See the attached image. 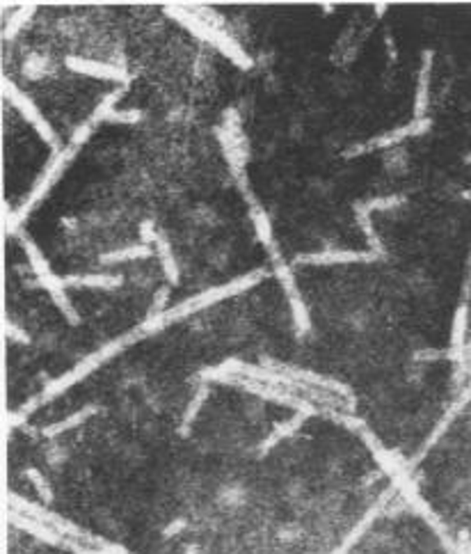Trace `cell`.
Wrapping results in <instances>:
<instances>
[{
    "mask_svg": "<svg viewBox=\"0 0 471 554\" xmlns=\"http://www.w3.org/2000/svg\"><path fill=\"white\" fill-rule=\"evenodd\" d=\"M74 154H76V147H74V144H69L67 149H62L60 154H55V158H53V163H50V168H48L46 172H43L41 179L37 181V184H34V188H32L30 197H28V200H25V204H23V209H21L19 213H16L12 220H5V224H7V231H16V227H19L21 220L25 218V215L30 213L32 206L37 204L43 195H46V190H48L50 186H53L55 181H57V177L64 172V168L69 165V161L74 158Z\"/></svg>",
    "mask_w": 471,
    "mask_h": 554,
    "instance_id": "1",
    "label": "cell"
},
{
    "mask_svg": "<svg viewBox=\"0 0 471 554\" xmlns=\"http://www.w3.org/2000/svg\"><path fill=\"white\" fill-rule=\"evenodd\" d=\"M3 92H5V97L10 99L12 103L16 108H19L21 112H23V117L28 119V122L37 128V133L43 137V140H46L50 147H53V149L60 154V144H57V135L53 133V128H50V124L46 122V119L41 117V112L34 108V103L25 97V94H21L19 90H16V85L14 83H10V81H3Z\"/></svg>",
    "mask_w": 471,
    "mask_h": 554,
    "instance_id": "2",
    "label": "cell"
},
{
    "mask_svg": "<svg viewBox=\"0 0 471 554\" xmlns=\"http://www.w3.org/2000/svg\"><path fill=\"white\" fill-rule=\"evenodd\" d=\"M405 204V197L403 195H391V197H378V200H371L366 204H360L357 206V222H360V227L364 229L366 238H369V245H371V252H378L385 257V250H382V243L380 238L375 236L373 231V224H371V213L373 211H385V209H396V206Z\"/></svg>",
    "mask_w": 471,
    "mask_h": 554,
    "instance_id": "3",
    "label": "cell"
},
{
    "mask_svg": "<svg viewBox=\"0 0 471 554\" xmlns=\"http://www.w3.org/2000/svg\"><path fill=\"white\" fill-rule=\"evenodd\" d=\"M430 126H432V122L428 117H425V119H414L412 124L398 128V131H391V133L382 135V137H373V140H369L366 144L355 147V149H350L346 156H357V154H364V151H371V149H387V147H391V144L403 142L405 137H409V135H423Z\"/></svg>",
    "mask_w": 471,
    "mask_h": 554,
    "instance_id": "4",
    "label": "cell"
},
{
    "mask_svg": "<svg viewBox=\"0 0 471 554\" xmlns=\"http://www.w3.org/2000/svg\"><path fill=\"white\" fill-rule=\"evenodd\" d=\"M382 255L378 252H350V250H334V252H316L302 255L295 264H353V262H378Z\"/></svg>",
    "mask_w": 471,
    "mask_h": 554,
    "instance_id": "5",
    "label": "cell"
},
{
    "mask_svg": "<svg viewBox=\"0 0 471 554\" xmlns=\"http://www.w3.org/2000/svg\"><path fill=\"white\" fill-rule=\"evenodd\" d=\"M67 67L71 72L85 74V76H97V78H110V81H124L128 83V76L121 67H112L106 62H90V60H78V58H67Z\"/></svg>",
    "mask_w": 471,
    "mask_h": 554,
    "instance_id": "6",
    "label": "cell"
},
{
    "mask_svg": "<svg viewBox=\"0 0 471 554\" xmlns=\"http://www.w3.org/2000/svg\"><path fill=\"white\" fill-rule=\"evenodd\" d=\"M430 72H432V50H423V65L418 72V88L414 94V119H425L428 110V90H430Z\"/></svg>",
    "mask_w": 471,
    "mask_h": 554,
    "instance_id": "7",
    "label": "cell"
},
{
    "mask_svg": "<svg viewBox=\"0 0 471 554\" xmlns=\"http://www.w3.org/2000/svg\"><path fill=\"white\" fill-rule=\"evenodd\" d=\"M146 257H151V248L139 243V245H130L124 250H115V252L101 255V262L110 264V262H128V259H146Z\"/></svg>",
    "mask_w": 471,
    "mask_h": 554,
    "instance_id": "8",
    "label": "cell"
},
{
    "mask_svg": "<svg viewBox=\"0 0 471 554\" xmlns=\"http://www.w3.org/2000/svg\"><path fill=\"white\" fill-rule=\"evenodd\" d=\"M156 243H158V257H161V262H163L165 273H168V277H170V282H172V284H177V282H179V268H177V262H174V257H172V252H170L168 241H165V238L161 236V234H158Z\"/></svg>",
    "mask_w": 471,
    "mask_h": 554,
    "instance_id": "9",
    "label": "cell"
},
{
    "mask_svg": "<svg viewBox=\"0 0 471 554\" xmlns=\"http://www.w3.org/2000/svg\"><path fill=\"white\" fill-rule=\"evenodd\" d=\"M97 122H99V119H97V117H94V115H92L90 119H85V122H83L81 126H78V128H76V133L71 135V144L76 147V149H78V147H81V144H83V142L87 140V137H90V133H92V128H94V124H97Z\"/></svg>",
    "mask_w": 471,
    "mask_h": 554,
    "instance_id": "10",
    "label": "cell"
},
{
    "mask_svg": "<svg viewBox=\"0 0 471 554\" xmlns=\"http://www.w3.org/2000/svg\"><path fill=\"white\" fill-rule=\"evenodd\" d=\"M32 12H34V7L32 5H28V7H23V10H19L16 12V16H14V21L10 23V28L5 30V37H12V34L16 32L21 28V23L28 19V16H32Z\"/></svg>",
    "mask_w": 471,
    "mask_h": 554,
    "instance_id": "11",
    "label": "cell"
},
{
    "mask_svg": "<svg viewBox=\"0 0 471 554\" xmlns=\"http://www.w3.org/2000/svg\"><path fill=\"white\" fill-rule=\"evenodd\" d=\"M139 238H142V243H144V245H149L151 241L156 243L158 234L153 231V224H151V222H142V224H139Z\"/></svg>",
    "mask_w": 471,
    "mask_h": 554,
    "instance_id": "12",
    "label": "cell"
},
{
    "mask_svg": "<svg viewBox=\"0 0 471 554\" xmlns=\"http://www.w3.org/2000/svg\"><path fill=\"white\" fill-rule=\"evenodd\" d=\"M385 12H387V5H378V7H375V14H378V16L385 14Z\"/></svg>",
    "mask_w": 471,
    "mask_h": 554,
    "instance_id": "13",
    "label": "cell"
},
{
    "mask_svg": "<svg viewBox=\"0 0 471 554\" xmlns=\"http://www.w3.org/2000/svg\"><path fill=\"white\" fill-rule=\"evenodd\" d=\"M462 197H465V200H469V202H471V190H462Z\"/></svg>",
    "mask_w": 471,
    "mask_h": 554,
    "instance_id": "14",
    "label": "cell"
}]
</instances>
